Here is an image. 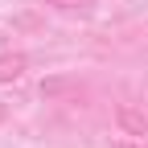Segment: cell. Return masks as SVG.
Returning a JSON list of instances; mask_svg holds the SVG:
<instances>
[{"mask_svg": "<svg viewBox=\"0 0 148 148\" xmlns=\"http://www.w3.org/2000/svg\"><path fill=\"white\" fill-rule=\"evenodd\" d=\"M115 119H119V127H123L127 136H148V115H140L136 107H119Z\"/></svg>", "mask_w": 148, "mask_h": 148, "instance_id": "cell-1", "label": "cell"}, {"mask_svg": "<svg viewBox=\"0 0 148 148\" xmlns=\"http://www.w3.org/2000/svg\"><path fill=\"white\" fill-rule=\"evenodd\" d=\"M25 70H29L25 53H0V82H16Z\"/></svg>", "mask_w": 148, "mask_h": 148, "instance_id": "cell-2", "label": "cell"}, {"mask_svg": "<svg viewBox=\"0 0 148 148\" xmlns=\"http://www.w3.org/2000/svg\"><path fill=\"white\" fill-rule=\"evenodd\" d=\"M45 4H53V8H90L95 0H45Z\"/></svg>", "mask_w": 148, "mask_h": 148, "instance_id": "cell-3", "label": "cell"}, {"mask_svg": "<svg viewBox=\"0 0 148 148\" xmlns=\"http://www.w3.org/2000/svg\"><path fill=\"white\" fill-rule=\"evenodd\" d=\"M111 148H148V144H140V140H115Z\"/></svg>", "mask_w": 148, "mask_h": 148, "instance_id": "cell-4", "label": "cell"}]
</instances>
